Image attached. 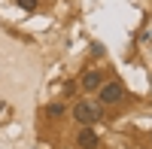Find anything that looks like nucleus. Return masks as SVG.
Listing matches in <instances>:
<instances>
[{"label": "nucleus", "mask_w": 152, "mask_h": 149, "mask_svg": "<svg viewBox=\"0 0 152 149\" xmlns=\"http://www.w3.org/2000/svg\"><path fill=\"white\" fill-rule=\"evenodd\" d=\"M100 116H104L100 104H91V101H79V104L73 107V119L79 122L82 128H91L94 122H100Z\"/></svg>", "instance_id": "1"}, {"label": "nucleus", "mask_w": 152, "mask_h": 149, "mask_svg": "<svg viewBox=\"0 0 152 149\" xmlns=\"http://www.w3.org/2000/svg\"><path fill=\"white\" fill-rule=\"evenodd\" d=\"M97 134L91 131V128H82L79 134H76V146H79V149H97Z\"/></svg>", "instance_id": "4"}, {"label": "nucleus", "mask_w": 152, "mask_h": 149, "mask_svg": "<svg viewBox=\"0 0 152 149\" xmlns=\"http://www.w3.org/2000/svg\"><path fill=\"white\" fill-rule=\"evenodd\" d=\"M91 55H104V46H100V43H91Z\"/></svg>", "instance_id": "7"}, {"label": "nucleus", "mask_w": 152, "mask_h": 149, "mask_svg": "<svg viewBox=\"0 0 152 149\" xmlns=\"http://www.w3.org/2000/svg\"><path fill=\"white\" fill-rule=\"evenodd\" d=\"M76 91V82H64V94H73Z\"/></svg>", "instance_id": "8"}, {"label": "nucleus", "mask_w": 152, "mask_h": 149, "mask_svg": "<svg viewBox=\"0 0 152 149\" xmlns=\"http://www.w3.org/2000/svg\"><path fill=\"white\" fill-rule=\"evenodd\" d=\"M64 113H67V107L61 104V101H55V104H49V107H46V116H49V119H61Z\"/></svg>", "instance_id": "5"}, {"label": "nucleus", "mask_w": 152, "mask_h": 149, "mask_svg": "<svg viewBox=\"0 0 152 149\" xmlns=\"http://www.w3.org/2000/svg\"><path fill=\"white\" fill-rule=\"evenodd\" d=\"M97 91H100V104H122L125 101V85L122 82H104Z\"/></svg>", "instance_id": "2"}, {"label": "nucleus", "mask_w": 152, "mask_h": 149, "mask_svg": "<svg viewBox=\"0 0 152 149\" xmlns=\"http://www.w3.org/2000/svg\"><path fill=\"white\" fill-rule=\"evenodd\" d=\"M15 3H18V6L24 9V12H34L37 6H40V3H37V0H15Z\"/></svg>", "instance_id": "6"}, {"label": "nucleus", "mask_w": 152, "mask_h": 149, "mask_svg": "<svg viewBox=\"0 0 152 149\" xmlns=\"http://www.w3.org/2000/svg\"><path fill=\"white\" fill-rule=\"evenodd\" d=\"M100 85H104V73L100 70H85L82 73V88L85 91H97Z\"/></svg>", "instance_id": "3"}]
</instances>
